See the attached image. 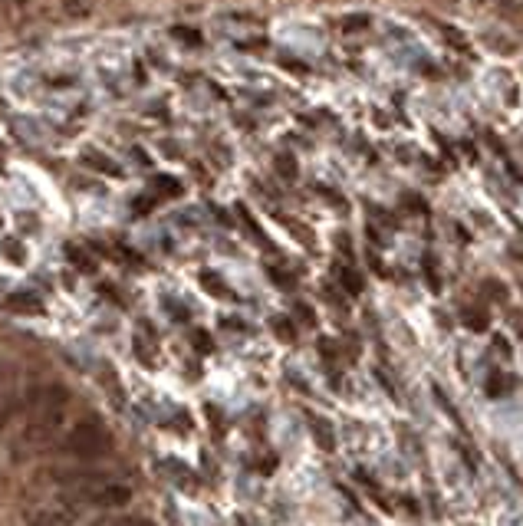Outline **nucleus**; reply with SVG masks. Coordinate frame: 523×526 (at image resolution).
<instances>
[{
  "mask_svg": "<svg viewBox=\"0 0 523 526\" xmlns=\"http://www.w3.org/2000/svg\"><path fill=\"white\" fill-rule=\"evenodd\" d=\"M66 401H69V392L60 382H50V385H40L36 392H30L27 401H23V411H30V421L23 428V444L40 448L53 438L63 424Z\"/></svg>",
  "mask_w": 523,
  "mask_h": 526,
  "instance_id": "f257e3e1",
  "label": "nucleus"
},
{
  "mask_svg": "<svg viewBox=\"0 0 523 526\" xmlns=\"http://www.w3.org/2000/svg\"><path fill=\"white\" fill-rule=\"evenodd\" d=\"M109 451H112V434L99 418L79 421L60 444V454H66V457H73L79 464H92L99 457H106Z\"/></svg>",
  "mask_w": 523,
  "mask_h": 526,
  "instance_id": "f03ea898",
  "label": "nucleus"
},
{
  "mask_svg": "<svg viewBox=\"0 0 523 526\" xmlns=\"http://www.w3.org/2000/svg\"><path fill=\"white\" fill-rule=\"evenodd\" d=\"M86 504L73 494L53 497V500H36L23 510V526H73L83 516Z\"/></svg>",
  "mask_w": 523,
  "mask_h": 526,
  "instance_id": "7ed1b4c3",
  "label": "nucleus"
},
{
  "mask_svg": "<svg viewBox=\"0 0 523 526\" xmlns=\"http://www.w3.org/2000/svg\"><path fill=\"white\" fill-rule=\"evenodd\" d=\"M73 497H79L86 506H99V510H122V506L132 504V487L125 480L106 477V480L92 483L83 494H73Z\"/></svg>",
  "mask_w": 523,
  "mask_h": 526,
  "instance_id": "20e7f679",
  "label": "nucleus"
},
{
  "mask_svg": "<svg viewBox=\"0 0 523 526\" xmlns=\"http://www.w3.org/2000/svg\"><path fill=\"white\" fill-rule=\"evenodd\" d=\"M83 161H86L89 168H96V172H102V174H122V168L116 165V161L109 158V155H102L99 148H86L83 151Z\"/></svg>",
  "mask_w": 523,
  "mask_h": 526,
  "instance_id": "39448f33",
  "label": "nucleus"
},
{
  "mask_svg": "<svg viewBox=\"0 0 523 526\" xmlns=\"http://www.w3.org/2000/svg\"><path fill=\"white\" fill-rule=\"evenodd\" d=\"M7 306H11L13 312H40V300L30 296V293H13V296H7Z\"/></svg>",
  "mask_w": 523,
  "mask_h": 526,
  "instance_id": "423d86ee",
  "label": "nucleus"
},
{
  "mask_svg": "<svg viewBox=\"0 0 523 526\" xmlns=\"http://www.w3.org/2000/svg\"><path fill=\"white\" fill-rule=\"evenodd\" d=\"M92 526H155L148 516H135V513H125V516H106Z\"/></svg>",
  "mask_w": 523,
  "mask_h": 526,
  "instance_id": "0eeeda50",
  "label": "nucleus"
},
{
  "mask_svg": "<svg viewBox=\"0 0 523 526\" xmlns=\"http://www.w3.org/2000/svg\"><path fill=\"white\" fill-rule=\"evenodd\" d=\"M63 11L69 13V17H89L92 0H63Z\"/></svg>",
  "mask_w": 523,
  "mask_h": 526,
  "instance_id": "6e6552de",
  "label": "nucleus"
},
{
  "mask_svg": "<svg viewBox=\"0 0 523 526\" xmlns=\"http://www.w3.org/2000/svg\"><path fill=\"white\" fill-rule=\"evenodd\" d=\"M0 250H4V257H11L13 263H23V247L17 244V240H4V244H0Z\"/></svg>",
  "mask_w": 523,
  "mask_h": 526,
  "instance_id": "1a4fd4ad",
  "label": "nucleus"
},
{
  "mask_svg": "<svg viewBox=\"0 0 523 526\" xmlns=\"http://www.w3.org/2000/svg\"><path fill=\"white\" fill-rule=\"evenodd\" d=\"M309 424L316 428V434H319V444H323V448H333V431H329V428H326V424H323V421H319V418H309Z\"/></svg>",
  "mask_w": 523,
  "mask_h": 526,
  "instance_id": "9d476101",
  "label": "nucleus"
},
{
  "mask_svg": "<svg viewBox=\"0 0 523 526\" xmlns=\"http://www.w3.org/2000/svg\"><path fill=\"white\" fill-rule=\"evenodd\" d=\"M339 277H342V286H346L349 293H359L362 290V279L352 273V270H339Z\"/></svg>",
  "mask_w": 523,
  "mask_h": 526,
  "instance_id": "9b49d317",
  "label": "nucleus"
},
{
  "mask_svg": "<svg viewBox=\"0 0 523 526\" xmlns=\"http://www.w3.org/2000/svg\"><path fill=\"white\" fill-rule=\"evenodd\" d=\"M155 188H158L162 194H172V198L174 194H181V184L174 181V178H155Z\"/></svg>",
  "mask_w": 523,
  "mask_h": 526,
  "instance_id": "f8f14e48",
  "label": "nucleus"
},
{
  "mask_svg": "<svg viewBox=\"0 0 523 526\" xmlns=\"http://www.w3.org/2000/svg\"><path fill=\"white\" fill-rule=\"evenodd\" d=\"M277 172L284 174V178H296V165H293V158H290V155H280V158H277Z\"/></svg>",
  "mask_w": 523,
  "mask_h": 526,
  "instance_id": "ddd939ff",
  "label": "nucleus"
},
{
  "mask_svg": "<svg viewBox=\"0 0 523 526\" xmlns=\"http://www.w3.org/2000/svg\"><path fill=\"white\" fill-rule=\"evenodd\" d=\"M342 27H346V30H359V27H369V17H365V13H362V17H346V20H342Z\"/></svg>",
  "mask_w": 523,
  "mask_h": 526,
  "instance_id": "4468645a",
  "label": "nucleus"
},
{
  "mask_svg": "<svg viewBox=\"0 0 523 526\" xmlns=\"http://www.w3.org/2000/svg\"><path fill=\"white\" fill-rule=\"evenodd\" d=\"M464 319H468L470 329H484V316L480 312H464Z\"/></svg>",
  "mask_w": 523,
  "mask_h": 526,
  "instance_id": "2eb2a0df",
  "label": "nucleus"
},
{
  "mask_svg": "<svg viewBox=\"0 0 523 526\" xmlns=\"http://www.w3.org/2000/svg\"><path fill=\"white\" fill-rule=\"evenodd\" d=\"M174 33H178L185 43H201V36H195V30H174Z\"/></svg>",
  "mask_w": 523,
  "mask_h": 526,
  "instance_id": "dca6fc26",
  "label": "nucleus"
},
{
  "mask_svg": "<svg viewBox=\"0 0 523 526\" xmlns=\"http://www.w3.org/2000/svg\"><path fill=\"white\" fill-rule=\"evenodd\" d=\"M201 279H204V286H207V290L221 293V283H218V279H214V277H211V273H204V277H201Z\"/></svg>",
  "mask_w": 523,
  "mask_h": 526,
  "instance_id": "f3484780",
  "label": "nucleus"
},
{
  "mask_svg": "<svg viewBox=\"0 0 523 526\" xmlns=\"http://www.w3.org/2000/svg\"><path fill=\"white\" fill-rule=\"evenodd\" d=\"M132 155H135V158L142 161V165H148V155H145V151H142V148H132Z\"/></svg>",
  "mask_w": 523,
  "mask_h": 526,
  "instance_id": "a211bd4d",
  "label": "nucleus"
},
{
  "mask_svg": "<svg viewBox=\"0 0 523 526\" xmlns=\"http://www.w3.org/2000/svg\"><path fill=\"white\" fill-rule=\"evenodd\" d=\"M4 109H7V102H4V99H0V112H4Z\"/></svg>",
  "mask_w": 523,
  "mask_h": 526,
  "instance_id": "6ab92c4d",
  "label": "nucleus"
},
{
  "mask_svg": "<svg viewBox=\"0 0 523 526\" xmlns=\"http://www.w3.org/2000/svg\"><path fill=\"white\" fill-rule=\"evenodd\" d=\"M474 4H487V0H474Z\"/></svg>",
  "mask_w": 523,
  "mask_h": 526,
  "instance_id": "aec40b11",
  "label": "nucleus"
},
{
  "mask_svg": "<svg viewBox=\"0 0 523 526\" xmlns=\"http://www.w3.org/2000/svg\"><path fill=\"white\" fill-rule=\"evenodd\" d=\"M17 4H20V7H23V4H27V0H17Z\"/></svg>",
  "mask_w": 523,
  "mask_h": 526,
  "instance_id": "412c9836",
  "label": "nucleus"
}]
</instances>
